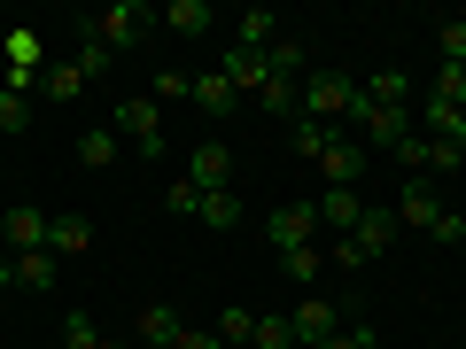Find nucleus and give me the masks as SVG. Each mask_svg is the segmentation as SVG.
Here are the masks:
<instances>
[{
    "instance_id": "nucleus-1",
    "label": "nucleus",
    "mask_w": 466,
    "mask_h": 349,
    "mask_svg": "<svg viewBox=\"0 0 466 349\" xmlns=\"http://www.w3.org/2000/svg\"><path fill=\"white\" fill-rule=\"evenodd\" d=\"M389 249H397V210H366L358 225L342 233V241H334V264L358 272V264H381Z\"/></svg>"
},
{
    "instance_id": "nucleus-2",
    "label": "nucleus",
    "mask_w": 466,
    "mask_h": 349,
    "mask_svg": "<svg viewBox=\"0 0 466 349\" xmlns=\"http://www.w3.org/2000/svg\"><path fill=\"white\" fill-rule=\"evenodd\" d=\"M109 125H116V140H133L140 155H171V140H164V109H156L148 94H125L109 109Z\"/></svg>"
},
{
    "instance_id": "nucleus-3",
    "label": "nucleus",
    "mask_w": 466,
    "mask_h": 349,
    "mask_svg": "<svg viewBox=\"0 0 466 349\" xmlns=\"http://www.w3.org/2000/svg\"><path fill=\"white\" fill-rule=\"evenodd\" d=\"M350 94H358V78H342V70H311L303 78V116H350Z\"/></svg>"
},
{
    "instance_id": "nucleus-4",
    "label": "nucleus",
    "mask_w": 466,
    "mask_h": 349,
    "mask_svg": "<svg viewBox=\"0 0 466 349\" xmlns=\"http://www.w3.org/2000/svg\"><path fill=\"white\" fill-rule=\"evenodd\" d=\"M187 179H195L202 186V194H226V186H233V148H226V140H195V148H187Z\"/></svg>"
},
{
    "instance_id": "nucleus-5",
    "label": "nucleus",
    "mask_w": 466,
    "mask_h": 349,
    "mask_svg": "<svg viewBox=\"0 0 466 349\" xmlns=\"http://www.w3.org/2000/svg\"><path fill=\"white\" fill-rule=\"evenodd\" d=\"M311 233H319V210H311V202H288V210H272V217H265V241H272L280 256L311 249Z\"/></svg>"
},
{
    "instance_id": "nucleus-6",
    "label": "nucleus",
    "mask_w": 466,
    "mask_h": 349,
    "mask_svg": "<svg viewBox=\"0 0 466 349\" xmlns=\"http://www.w3.org/2000/svg\"><path fill=\"white\" fill-rule=\"evenodd\" d=\"M451 217V202L435 194V179H404V194H397V225H420V233H435Z\"/></svg>"
},
{
    "instance_id": "nucleus-7",
    "label": "nucleus",
    "mask_w": 466,
    "mask_h": 349,
    "mask_svg": "<svg viewBox=\"0 0 466 349\" xmlns=\"http://www.w3.org/2000/svg\"><path fill=\"white\" fill-rule=\"evenodd\" d=\"M0 241H8L16 256L47 249V210H32V202H16V210H0Z\"/></svg>"
},
{
    "instance_id": "nucleus-8",
    "label": "nucleus",
    "mask_w": 466,
    "mask_h": 349,
    "mask_svg": "<svg viewBox=\"0 0 466 349\" xmlns=\"http://www.w3.org/2000/svg\"><path fill=\"white\" fill-rule=\"evenodd\" d=\"M311 164L327 171V186H358V179H366V148H358V140H342V133H334Z\"/></svg>"
},
{
    "instance_id": "nucleus-9",
    "label": "nucleus",
    "mask_w": 466,
    "mask_h": 349,
    "mask_svg": "<svg viewBox=\"0 0 466 349\" xmlns=\"http://www.w3.org/2000/svg\"><path fill=\"white\" fill-rule=\"evenodd\" d=\"M288 326H296V342H303V349H319L327 334H342V311H334V303H319V295H303L296 311H288Z\"/></svg>"
},
{
    "instance_id": "nucleus-10",
    "label": "nucleus",
    "mask_w": 466,
    "mask_h": 349,
    "mask_svg": "<svg viewBox=\"0 0 466 349\" xmlns=\"http://www.w3.org/2000/svg\"><path fill=\"white\" fill-rule=\"evenodd\" d=\"M94 32L109 39V55H125V47H133L140 32H148V8H140V0H116L109 16H94Z\"/></svg>"
},
{
    "instance_id": "nucleus-11",
    "label": "nucleus",
    "mask_w": 466,
    "mask_h": 349,
    "mask_svg": "<svg viewBox=\"0 0 466 349\" xmlns=\"http://www.w3.org/2000/svg\"><path fill=\"white\" fill-rule=\"evenodd\" d=\"M420 140H443V148H459V140H466V109H459V101H435V94H428V109H420Z\"/></svg>"
},
{
    "instance_id": "nucleus-12",
    "label": "nucleus",
    "mask_w": 466,
    "mask_h": 349,
    "mask_svg": "<svg viewBox=\"0 0 466 349\" xmlns=\"http://www.w3.org/2000/svg\"><path fill=\"white\" fill-rule=\"evenodd\" d=\"M47 249L70 264V256H86V249H94V225H86L78 210H55V217H47Z\"/></svg>"
},
{
    "instance_id": "nucleus-13",
    "label": "nucleus",
    "mask_w": 466,
    "mask_h": 349,
    "mask_svg": "<svg viewBox=\"0 0 466 349\" xmlns=\"http://www.w3.org/2000/svg\"><path fill=\"white\" fill-rule=\"evenodd\" d=\"M187 101H195V109L210 116V125H226V116H233V101H241V94H233V78H226V70H202V78H195V94H187Z\"/></svg>"
},
{
    "instance_id": "nucleus-14",
    "label": "nucleus",
    "mask_w": 466,
    "mask_h": 349,
    "mask_svg": "<svg viewBox=\"0 0 466 349\" xmlns=\"http://www.w3.org/2000/svg\"><path fill=\"white\" fill-rule=\"evenodd\" d=\"M133 334H140V349H171L187 326H179V311H171V303H148V311L133 318Z\"/></svg>"
},
{
    "instance_id": "nucleus-15",
    "label": "nucleus",
    "mask_w": 466,
    "mask_h": 349,
    "mask_svg": "<svg viewBox=\"0 0 466 349\" xmlns=\"http://www.w3.org/2000/svg\"><path fill=\"white\" fill-rule=\"evenodd\" d=\"M311 210H319V225L350 233V225H358V217H366V202H358V186H327V194H319Z\"/></svg>"
},
{
    "instance_id": "nucleus-16",
    "label": "nucleus",
    "mask_w": 466,
    "mask_h": 349,
    "mask_svg": "<svg viewBox=\"0 0 466 349\" xmlns=\"http://www.w3.org/2000/svg\"><path fill=\"white\" fill-rule=\"evenodd\" d=\"M366 101H373V109H412V70H397V63L373 70V78H366Z\"/></svg>"
},
{
    "instance_id": "nucleus-17",
    "label": "nucleus",
    "mask_w": 466,
    "mask_h": 349,
    "mask_svg": "<svg viewBox=\"0 0 466 349\" xmlns=\"http://www.w3.org/2000/svg\"><path fill=\"white\" fill-rule=\"evenodd\" d=\"M55 280H63V256H55V249H32V256H16V287H32V295H47Z\"/></svg>"
},
{
    "instance_id": "nucleus-18",
    "label": "nucleus",
    "mask_w": 466,
    "mask_h": 349,
    "mask_svg": "<svg viewBox=\"0 0 466 349\" xmlns=\"http://www.w3.org/2000/svg\"><path fill=\"white\" fill-rule=\"evenodd\" d=\"M218 70L233 78V94H257V85H265V55H257V47H226Z\"/></svg>"
},
{
    "instance_id": "nucleus-19",
    "label": "nucleus",
    "mask_w": 466,
    "mask_h": 349,
    "mask_svg": "<svg viewBox=\"0 0 466 349\" xmlns=\"http://www.w3.org/2000/svg\"><path fill=\"white\" fill-rule=\"evenodd\" d=\"M265 78H311V55H303V39H272V47H265Z\"/></svg>"
},
{
    "instance_id": "nucleus-20",
    "label": "nucleus",
    "mask_w": 466,
    "mask_h": 349,
    "mask_svg": "<svg viewBox=\"0 0 466 349\" xmlns=\"http://www.w3.org/2000/svg\"><path fill=\"white\" fill-rule=\"evenodd\" d=\"M272 39H280V16H272V8H249V16L233 24V47H257V55H265Z\"/></svg>"
},
{
    "instance_id": "nucleus-21",
    "label": "nucleus",
    "mask_w": 466,
    "mask_h": 349,
    "mask_svg": "<svg viewBox=\"0 0 466 349\" xmlns=\"http://www.w3.org/2000/svg\"><path fill=\"white\" fill-rule=\"evenodd\" d=\"M164 24H171L179 39H202L218 16H210V0H171V8H164Z\"/></svg>"
},
{
    "instance_id": "nucleus-22",
    "label": "nucleus",
    "mask_w": 466,
    "mask_h": 349,
    "mask_svg": "<svg viewBox=\"0 0 466 349\" xmlns=\"http://www.w3.org/2000/svg\"><path fill=\"white\" fill-rule=\"evenodd\" d=\"M249 349H303V342H296V326H288V311H257Z\"/></svg>"
},
{
    "instance_id": "nucleus-23",
    "label": "nucleus",
    "mask_w": 466,
    "mask_h": 349,
    "mask_svg": "<svg viewBox=\"0 0 466 349\" xmlns=\"http://www.w3.org/2000/svg\"><path fill=\"white\" fill-rule=\"evenodd\" d=\"M109 63H116L109 39H101V32H94V16H86V24H78V70H86V78H101Z\"/></svg>"
},
{
    "instance_id": "nucleus-24",
    "label": "nucleus",
    "mask_w": 466,
    "mask_h": 349,
    "mask_svg": "<svg viewBox=\"0 0 466 349\" xmlns=\"http://www.w3.org/2000/svg\"><path fill=\"white\" fill-rule=\"evenodd\" d=\"M39 94H47V101H78V94H86V70H78V63L39 70Z\"/></svg>"
},
{
    "instance_id": "nucleus-25",
    "label": "nucleus",
    "mask_w": 466,
    "mask_h": 349,
    "mask_svg": "<svg viewBox=\"0 0 466 349\" xmlns=\"http://www.w3.org/2000/svg\"><path fill=\"white\" fill-rule=\"evenodd\" d=\"M109 155H116V125H94V133H78V164H86V171H109Z\"/></svg>"
},
{
    "instance_id": "nucleus-26",
    "label": "nucleus",
    "mask_w": 466,
    "mask_h": 349,
    "mask_svg": "<svg viewBox=\"0 0 466 349\" xmlns=\"http://www.w3.org/2000/svg\"><path fill=\"white\" fill-rule=\"evenodd\" d=\"M63 349H125V342H109L86 311H70V318H63Z\"/></svg>"
},
{
    "instance_id": "nucleus-27",
    "label": "nucleus",
    "mask_w": 466,
    "mask_h": 349,
    "mask_svg": "<svg viewBox=\"0 0 466 349\" xmlns=\"http://www.w3.org/2000/svg\"><path fill=\"white\" fill-rule=\"evenodd\" d=\"M0 133H8V140H16V133H32V94L0 85Z\"/></svg>"
},
{
    "instance_id": "nucleus-28",
    "label": "nucleus",
    "mask_w": 466,
    "mask_h": 349,
    "mask_svg": "<svg viewBox=\"0 0 466 349\" xmlns=\"http://www.w3.org/2000/svg\"><path fill=\"white\" fill-rule=\"evenodd\" d=\"M257 101H265L272 116H296V109H303V85H296V78H265V85H257Z\"/></svg>"
},
{
    "instance_id": "nucleus-29",
    "label": "nucleus",
    "mask_w": 466,
    "mask_h": 349,
    "mask_svg": "<svg viewBox=\"0 0 466 349\" xmlns=\"http://www.w3.org/2000/svg\"><path fill=\"white\" fill-rule=\"evenodd\" d=\"M249 334H257V311H241V303H226V311H218V342H249Z\"/></svg>"
},
{
    "instance_id": "nucleus-30",
    "label": "nucleus",
    "mask_w": 466,
    "mask_h": 349,
    "mask_svg": "<svg viewBox=\"0 0 466 349\" xmlns=\"http://www.w3.org/2000/svg\"><path fill=\"white\" fill-rule=\"evenodd\" d=\"M187 94H195L187 70H156V78H148V101H156V109H164V101H187Z\"/></svg>"
},
{
    "instance_id": "nucleus-31",
    "label": "nucleus",
    "mask_w": 466,
    "mask_h": 349,
    "mask_svg": "<svg viewBox=\"0 0 466 349\" xmlns=\"http://www.w3.org/2000/svg\"><path fill=\"white\" fill-rule=\"evenodd\" d=\"M288 125H296V155H319V148H327V140H334V125H319V116H288Z\"/></svg>"
},
{
    "instance_id": "nucleus-32",
    "label": "nucleus",
    "mask_w": 466,
    "mask_h": 349,
    "mask_svg": "<svg viewBox=\"0 0 466 349\" xmlns=\"http://www.w3.org/2000/svg\"><path fill=\"white\" fill-rule=\"evenodd\" d=\"M202 225H218V233H233V217H241V202H233V186H226V194H202Z\"/></svg>"
},
{
    "instance_id": "nucleus-33",
    "label": "nucleus",
    "mask_w": 466,
    "mask_h": 349,
    "mask_svg": "<svg viewBox=\"0 0 466 349\" xmlns=\"http://www.w3.org/2000/svg\"><path fill=\"white\" fill-rule=\"evenodd\" d=\"M164 210H171V217H195V210H202V186L187 179V171H179V179H171V194H164Z\"/></svg>"
},
{
    "instance_id": "nucleus-34",
    "label": "nucleus",
    "mask_w": 466,
    "mask_h": 349,
    "mask_svg": "<svg viewBox=\"0 0 466 349\" xmlns=\"http://www.w3.org/2000/svg\"><path fill=\"white\" fill-rule=\"evenodd\" d=\"M373 342H381V334H373L366 318H350V326H342V334H327L319 349H373Z\"/></svg>"
},
{
    "instance_id": "nucleus-35",
    "label": "nucleus",
    "mask_w": 466,
    "mask_h": 349,
    "mask_svg": "<svg viewBox=\"0 0 466 349\" xmlns=\"http://www.w3.org/2000/svg\"><path fill=\"white\" fill-rule=\"evenodd\" d=\"M435 101H459V109H466V63H443V70H435Z\"/></svg>"
},
{
    "instance_id": "nucleus-36",
    "label": "nucleus",
    "mask_w": 466,
    "mask_h": 349,
    "mask_svg": "<svg viewBox=\"0 0 466 349\" xmlns=\"http://www.w3.org/2000/svg\"><path fill=\"white\" fill-rule=\"evenodd\" d=\"M435 47H443V63H466V24H435Z\"/></svg>"
},
{
    "instance_id": "nucleus-37",
    "label": "nucleus",
    "mask_w": 466,
    "mask_h": 349,
    "mask_svg": "<svg viewBox=\"0 0 466 349\" xmlns=\"http://www.w3.org/2000/svg\"><path fill=\"white\" fill-rule=\"evenodd\" d=\"M319 264H327L319 249H296V256H280V272H288V280H319Z\"/></svg>"
},
{
    "instance_id": "nucleus-38",
    "label": "nucleus",
    "mask_w": 466,
    "mask_h": 349,
    "mask_svg": "<svg viewBox=\"0 0 466 349\" xmlns=\"http://www.w3.org/2000/svg\"><path fill=\"white\" fill-rule=\"evenodd\" d=\"M428 241H443V249H459V241H466V217H459V210H451V217H443V225H435V233H428Z\"/></svg>"
},
{
    "instance_id": "nucleus-39",
    "label": "nucleus",
    "mask_w": 466,
    "mask_h": 349,
    "mask_svg": "<svg viewBox=\"0 0 466 349\" xmlns=\"http://www.w3.org/2000/svg\"><path fill=\"white\" fill-rule=\"evenodd\" d=\"M171 349H226V342H218V334H179Z\"/></svg>"
},
{
    "instance_id": "nucleus-40",
    "label": "nucleus",
    "mask_w": 466,
    "mask_h": 349,
    "mask_svg": "<svg viewBox=\"0 0 466 349\" xmlns=\"http://www.w3.org/2000/svg\"><path fill=\"white\" fill-rule=\"evenodd\" d=\"M8 287H16V256H0V295H8Z\"/></svg>"
},
{
    "instance_id": "nucleus-41",
    "label": "nucleus",
    "mask_w": 466,
    "mask_h": 349,
    "mask_svg": "<svg viewBox=\"0 0 466 349\" xmlns=\"http://www.w3.org/2000/svg\"><path fill=\"white\" fill-rule=\"evenodd\" d=\"M8 349H24V342H8Z\"/></svg>"
},
{
    "instance_id": "nucleus-42",
    "label": "nucleus",
    "mask_w": 466,
    "mask_h": 349,
    "mask_svg": "<svg viewBox=\"0 0 466 349\" xmlns=\"http://www.w3.org/2000/svg\"><path fill=\"white\" fill-rule=\"evenodd\" d=\"M459 217H466V210H459Z\"/></svg>"
}]
</instances>
